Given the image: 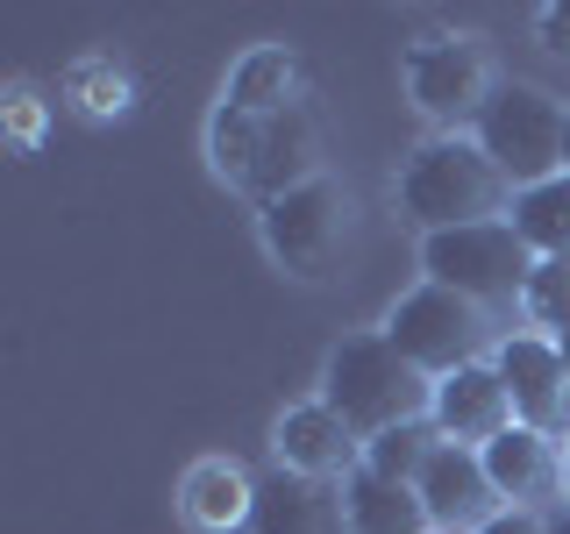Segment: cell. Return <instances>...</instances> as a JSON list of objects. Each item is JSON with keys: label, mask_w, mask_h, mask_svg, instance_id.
I'll return each mask as SVG.
<instances>
[{"label": "cell", "mask_w": 570, "mask_h": 534, "mask_svg": "<svg viewBox=\"0 0 570 534\" xmlns=\"http://www.w3.org/2000/svg\"><path fill=\"white\" fill-rule=\"evenodd\" d=\"M563 115H570V107L557 93L507 79V86H492L485 107H478L471 142L499 165V178H507L513 192H528V186L563 178Z\"/></svg>", "instance_id": "3"}, {"label": "cell", "mask_w": 570, "mask_h": 534, "mask_svg": "<svg viewBox=\"0 0 570 534\" xmlns=\"http://www.w3.org/2000/svg\"><path fill=\"white\" fill-rule=\"evenodd\" d=\"M178 513H186V527H200V534H236V527H249V513H257V485H249L243 463L200 456V463H186V477H178Z\"/></svg>", "instance_id": "13"}, {"label": "cell", "mask_w": 570, "mask_h": 534, "mask_svg": "<svg viewBox=\"0 0 570 534\" xmlns=\"http://www.w3.org/2000/svg\"><path fill=\"white\" fill-rule=\"evenodd\" d=\"M557 471H563V485H557V492L570 498V427H563V435H557Z\"/></svg>", "instance_id": "26"}, {"label": "cell", "mask_w": 570, "mask_h": 534, "mask_svg": "<svg viewBox=\"0 0 570 534\" xmlns=\"http://www.w3.org/2000/svg\"><path fill=\"white\" fill-rule=\"evenodd\" d=\"M392 200H400V214L421 228V236H442V228L499 221V214L513 207V186L499 178V165L471 136H435L400 165Z\"/></svg>", "instance_id": "2"}, {"label": "cell", "mask_w": 570, "mask_h": 534, "mask_svg": "<svg viewBox=\"0 0 570 534\" xmlns=\"http://www.w3.org/2000/svg\"><path fill=\"white\" fill-rule=\"evenodd\" d=\"M0 115H8V142L22 157H36V142H43V100H36V86H8Z\"/></svg>", "instance_id": "23"}, {"label": "cell", "mask_w": 570, "mask_h": 534, "mask_svg": "<svg viewBox=\"0 0 570 534\" xmlns=\"http://www.w3.org/2000/svg\"><path fill=\"white\" fill-rule=\"evenodd\" d=\"M549 343H557V356H563V370H570V328H557V335H549Z\"/></svg>", "instance_id": "27"}, {"label": "cell", "mask_w": 570, "mask_h": 534, "mask_svg": "<svg viewBox=\"0 0 570 534\" xmlns=\"http://www.w3.org/2000/svg\"><path fill=\"white\" fill-rule=\"evenodd\" d=\"M257 236H264V249H272V264L285 278L321 285L343 264V243H350V192L335 178H314V186L257 207Z\"/></svg>", "instance_id": "6"}, {"label": "cell", "mask_w": 570, "mask_h": 534, "mask_svg": "<svg viewBox=\"0 0 570 534\" xmlns=\"http://www.w3.org/2000/svg\"><path fill=\"white\" fill-rule=\"evenodd\" d=\"M65 100L79 107L86 121H115V115H129V100H136V86H129V71H121L115 58H79L65 71Z\"/></svg>", "instance_id": "20"}, {"label": "cell", "mask_w": 570, "mask_h": 534, "mask_svg": "<svg viewBox=\"0 0 570 534\" xmlns=\"http://www.w3.org/2000/svg\"><path fill=\"white\" fill-rule=\"evenodd\" d=\"M257 142H264V121H257V115H243V107L214 100V115H207V165H214V178H222V186L249 192V165H257Z\"/></svg>", "instance_id": "19"}, {"label": "cell", "mask_w": 570, "mask_h": 534, "mask_svg": "<svg viewBox=\"0 0 570 534\" xmlns=\"http://www.w3.org/2000/svg\"><path fill=\"white\" fill-rule=\"evenodd\" d=\"M549 534H570V506H563V521H549Z\"/></svg>", "instance_id": "29"}, {"label": "cell", "mask_w": 570, "mask_h": 534, "mask_svg": "<svg viewBox=\"0 0 570 534\" xmlns=\"http://www.w3.org/2000/svg\"><path fill=\"white\" fill-rule=\"evenodd\" d=\"M406 93L442 136H463V121H478V107L492 100V65L478 50V36H414L400 50Z\"/></svg>", "instance_id": "7"}, {"label": "cell", "mask_w": 570, "mask_h": 534, "mask_svg": "<svg viewBox=\"0 0 570 534\" xmlns=\"http://www.w3.org/2000/svg\"><path fill=\"white\" fill-rule=\"evenodd\" d=\"M385 335H392V349H400L414 370H428V378H450V370H463V364H485L492 320H485L478 299H463V293H450V285H428L421 278L414 293L392 299Z\"/></svg>", "instance_id": "5"}, {"label": "cell", "mask_w": 570, "mask_h": 534, "mask_svg": "<svg viewBox=\"0 0 570 534\" xmlns=\"http://www.w3.org/2000/svg\"><path fill=\"white\" fill-rule=\"evenodd\" d=\"M435 435L463 442V449H485L492 435L513 427V392L499 378V364H463L450 378H435Z\"/></svg>", "instance_id": "10"}, {"label": "cell", "mask_w": 570, "mask_h": 534, "mask_svg": "<svg viewBox=\"0 0 570 534\" xmlns=\"http://www.w3.org/2000/svg\"><path fill=\"white\" fill-rule=\"evenodd\" d=\"M321 399L350 421L356 442H371L385 427H414L435 414V378L406 364L385 328H356L321 364Z\"/></svg>", "instance_id": "1"}, {"label": "cell", "mask_w": 570, "mask_h": 534, "mask_svg": "<svg viewBox=\"0 0 570 534\" xmlns=\"http://www.w3.org/2000/svg\"><path fill=\"white\" fill-rule=\"evenodd\" d=\"M521 314L534 320V328H570V264L563 257H542L534 264V278H528V293H521Z\"/></svg>", "instance_id": "22"}, {"label": "cell", "mask_w": 570, "mask_h": 534, "mask_svg": "<svg viewBox=\"0 0 570 534\" xmlns=\"http://www.w3.org/2000/svg\"><path fill=\"white\" fill-rule=\"evenodd\" d=\"M478 534H549V527L534 521V506H499V513H492V521L478 527Z\"/></svg>", "instance_id": "25"}, {"label": "cell", "mask_w": 570, "mask_h": 534, "mask_svg": "<svg viewBox=\"0 0 570 534\" xmlns=\"http://www.w3.org/2000/svg\"><path fill=\"white\" fill-rule=\"evenodd\" d=\"M421 498H428V521L442 534H478L499 513V492H492L485 463H478V449H463V442H442V449L428 456Z\"/></svg>", "instance_id": "12"}, {"label": "cell", "mask_w": 570, "mask_h": 534, "mask_svg": "<svg viewBox=\"0 0 570 534\" xmlns=\"http://www.w3.org/2000/svg\"><path fill=\"white\" fill-rule=\"evenodd\" d=\"M435 449H442L435 421L385 427V435H371V442H364V471L392 477V485H421V471H428V456H435Z\"/></svg>", "instance_id": "21"}, {"label": "cell", "mask_w": 570, "mask_h": 534, "mask_svg": "<svg viewBox=\"0 0 570 534\" xmlns=\"http://www.w3.org/2000/svg\"><path fill=\"white\" fill-rule=\"evenodd\" d=\"M343 521L350 534H435L421 485H392V477L364 471V463L343 477Z\"/></svg>", "instance_id": "16"}, {"label": "cell", "mask_w": 570, "mask_h": 534, "mask_svg": "<svg viewBox=\"0 0 570 534\" xmlns=\"http://www.w3.org/2000/svg\"><path fill=\"white\" fill-rule=\"evenodd\" d=\"M243 534H350L343 492L278 471V477H264V485H257V513H249Z\"/></svg>", "instance_id": "15"}, {"label": "cell", "mask_w": 570, "mask_h": 534, "mask_svg": "<svg viewBox=\"0 0 570 534\" xmlns=\"http://www.w3.org/2000/svg\"><path fill=\"white\" fill-rule=\"evenodd\" d=\"M563 171H570V115H563Z\"/></svg>", "instance_id": "28"}, {"label": "cell", "mask_w": 570, "mask_h": 534, "mask_svg": "<svg viewBox=\"0 0 570 534\" xmlns=\"http://www.w3.org/2000/svg\"><path fill=\"white\" fill-rule=\"evenodd\" d=\"M435 534H442V527H435Z\"/></svg>", "instance_id": "30"}, {"label": "cell", "mask_w": 570, "mask_h": 534, "mask_svg": "<svg viewBox=\"0 0 570 534\" xmlns=\"http://www.w3.org/2000/svg\"><path fill=\"white\" fill-rule=\"evenodd\" d=\"M499 378L513 392V421L534 427V435H557L570 427V370L549 335H507V343L492 349Z\"/></svg>", "instance_id": "8"}, {"label": "cell", "mask_w": 570, "mask_h": 534, "mask_svg": "<svg viewBox=\"0 0 570 534\" xmlns=\"http://www.w3.org/2000/svg\"><path fill=\"white\" fill-rule=\"evenodd\" d=\"M478 463H485L499 506H528V498H542L549 485H563L557 471V435H534V427L513 421L507 435H492L485 449H478Z\"/></svg>", "instance_id": "14"}, {"label": "cell", "mask_w": 570, "mask_h": 534, "mask_svg": "<svg viewBox=\"0 0 570 534\" xmlns=\"http://www.w3.org/2000/svg\"><path fill=\"white\" fill-rule=\"evenodd\" d=\"M534 249L513 236V221H471V228H442V236H421V271L428 285H450V293L478 299V307H507V299L528 293L534 278Z\"/></svg>", "instance_id": "4"}, {"label": "cell", "mask_w": 570, "mask_h": 534, "mask_svg": "<svg viewBox=\"0 0 570 534\" xmlns=\"http://www.w3.org/2000/svg\"><path fill=\"white\" fill-rule=\"evenodd\" d=\"M321 178V129H314V107L293 100L285 115L264 121V142H257V165H249V200L272 207L285 192L314 186Z\"/></svg>", "instance_id": "11"}, {"label": "cell", "mask_w": 570, "mask_h": 534, "mask_svg": "<svg viewBox=\"0 0 570 534\" xmlns=\"http://www.w3.org/2000/svg\"><path fill=\"white\" fill-rule=\"evenodd\" d=\"M507 221H513V236H521L534 257H563V264H570V171L549 178V186L513 192Z\"/></svg>", "instance_id": "18"}, {"label": "cell", "mask_w": 570, "mask_h": 534, "mask_svg": "<svg viewBox=\"0 0 570 534\" xmlns=\"http://www.w3.org/2000/svg\"><path fill=\"white\" fill-rule=\"evenodd\" d=\"M272 456H278L285 477H314V485H328V477H350L356 463H364V442L350 435V421L335 414L328 399H307V406H285V414H278Z\"/></svg>", "instance_id": "9"}, {"label": "cell", "mask_w": 570, "mask_h": 534, "mask_svg": "<svg viewBox=\"0 0 570 534\" xmlns=\"http://www.w3.org/2000/svg\"><path fill=\"white\" fill-rule=\"evenodd\" d=\"M534 29H542V50H557V58H570V0H549V8L534 14Z\"/></svg>", "instance_id": "24"}, {"label": "cell", "mask_w": 570, "mask_h": 534, "mask_svg": "<svg viewBox=\"0 0 570 534\" xmlns=\"http://www.w3.org/2000/svg\"><path fill=\"white\" fill-rule=\"evenodd\" d=\"M228 107H243V115H257V121H272L285 115V107L299 100V58L285 43H249L236 71H228Z\"/></svg>", "instance_id": "17"}]
</instances>
